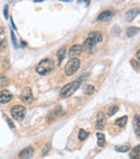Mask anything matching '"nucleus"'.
I'll use <instances>...</instances> for the list:
<instances>
[{
    "mask_svg": "<svg viewBox=\"0 0 140 159\" xmlns=\"http://www.w3.org/2000/svg\"><path fill=\"white\" fill-rule=\"evenodd\" d=\"M53 69H54V62H53V60L44 59L38 64L36 70H37V73L39 74V75L44 76V75H49L50 73H52Z\"/></svg>",
    "mask_w": 140,
    "mask_h": 159,
    "instance_id": "1",
    "label": "nucleus"
},
{
    "mask_svg": "<svg viewBox=\"0 0 140 159\" xmlns=\"http://www.w3.org/2000/svg\"><path fill=\"white\" fill-rule=\"evenodd\" d=\"M80 88V81L79 80H75V81L69 82L67 84L61 91V98H69Z\"/></svg>",
    "mask_w": 140,
    "mask_h": 159,
    "instance_id": "2",
    "label": "nucleus"
},
{
    "mask_svg": "<svg viewBox=\"0 0 140 159\" xmlns=\"http://www.w3.org/2000/svg\"><path fill=\"white\" fill-rule=\"evenodd\" d=\"M80 65H81V62L80 60H78V57H73V59H70L69 62L66 64L65 66V74L67 76H72L73 74H75L78 71V69L80 68Z\"/></svg>",
    "mask_w": 140,
    "mask_h": 159,
    "instance_id": "3",
    "label": "nucleus"
},
{
    "mask_svg": "<svg viewBox=\"0 0 140 159\" xmlns=\"http://www.w3.org/2000/svg\"><path fill=\"white\" fill-rule=\"evenodd\" d=\"M11 115L15 120H23L26 115V108L22 105H15L11 108Z\"/></svg>",
    "mask_w": 140,
    "mask_h": 159,
    "instance_id": "4",
    "label": "nucleus"
},
{
    "mask_svg": "<svg viewBox=\"0 0 140 159\" xmlns=\"http://www.w3.org/2000/svg\"><path fill=\"white\" fill-rule=\"evenodd\" d=\"M21 100L22 102L26 103V104H32L34 102V95H32V89L29 87H26V88L23 89L21 93Z\"/></svg>",
    "mask_w": 140,
    "mask_h": 159,
    "instance_id": "5",
    "label": "nucleus"
},
{
    "mask_svg": "<svg viewBox=\"0 0 140 159\" xmlns=\"http://www.w3.org/2000/svg\"><path fill=\"white\" fill-rule=\"evenodd\" d=\"M64 111L63 109H62L61 106H57L55 109H53L52 111H50L48 115V117H46V120H48V122H53L55 121V120H57L59 117H62V116L64 115Z\"/></svg>",
    "mask_w": 140,
    "mask_h": 159,
    "instance_id": "6",
    "label": "nucleus"
},
{
    "mask_svg": "<svg viewBox=\"0 0 140 159\" xmlns=\"http://www.w3.org/2000/svg\"><path fill=\"white\" fill-rule=\"evenodd\" d=\"M140 14V8H132L125 13V19L127 22H133L136 16Z\"/></svg>",
    "mask_w": 140,
    "mask_h": 159,
    "instance_id": "7",
    "label": "nucleus"
},
{
    "mask_svg": "<svg viewBox=\"0 0 140 159\" xmlns=\"http://www.w3.org/2000/svg\"><path fill=\"white\" fill-rule=\"evenodd\" d=\"M95 46H96V42H95L92 38L87 37L84 40L82 48H83V51H85V52H92V51L94 50Z\"/></svg>",
    "mask_w": 140,
    "mask_h": 159,
    "instance_id": "8",
    "label": "nucleus"
},
{
    "mask_svg": "<svg viewBox=\"0 0 140 159\" xmlns=\"http://www.w3.org/2000/svg\"><path fill=\"white\" fill-rule=\"evenodd\" d=\"M82 52H83V48H82V46H80V44H74V46H72L69 49L68 54H69L70 59H73V57H78Z\"/></svg>",
    "mask_w": 140,
    "mask_h": 159,
    "instance_id": "9",
    "label": "nucleus"
},
{
    "mask_svg": "<svg viewBox=\"0 0 140 159\" xmlns=\"http://www.w3.org/2000/svg\"><path fill=\"white\" fill-rule=\"evenodd\" d=\"M133 128H134V132L136 136L140 139V115L136 114L133 119Z\"/></svg>",
    "mask_w": 140,
    "mask_h": 159,
    "instance_id": "10",
    "label": "nucleus"
},
{
    "mask_svg": "<svg viewBox=\"0 0 140 159\" xmlns=\"http://www.w3.org/2000/svg\"><path fill=\"white\" fill-rule=\"evenodd\" d=\"M12 100V94L10 91L2 90L0 91V104H6Z\"/></svg>",
    "mask_w": 140,
    "mask_h": 159,
    "instance_id": "11",
    "label": "nucleus"
},
{
    "mask_svg": "<svg viewBox=\"0 0 140 159\" xmlns=\"http://www.w3.org/2000/svg\"><path fill=\"white\" fill-rule=\"evenodd\" d=\"M32 155H34V148H32V147H26V148H24L23 151L19 154V158L28 159V158H32Z\"/></svg>",
    "mask_w": 140,
    "mask_h": 159,
    "instance_id": "12",
    "label": "nucleus"
},
{
    "mask_svg": "<svg viewBox=\"0 0 140 159\" xmlns=\"http://www.w3.org/2000/svg\"><path fill=\"white\" fill-rule=\"evenodd\" d=\"M105 125H106V117L101 111H99V113L97 114V121H96L97 129H99V130L104 129Z\"/></svg>",
    "mask_w": 140,
    "mask_h": 159,
    "instance_id": "13",
    "label": "nucleus"
},
{
    "mask_svg": "<svg viewBox=\"0 0 140 159\" xmlns=\"http://www.w3.org/2000/svg\"><path fill=\"white\" fill-rule=\"evenodd\" d=\"M112 16H113L112 11L106 10V11H104V12H101L100 14H99V16L97 17V20H98V21H107V20H110Z\"/></svg>",
    "mask_w": 140,
    "mask_h": 159,
    "instance_id": "14",
    "label": "nucleus"
},
{
    "mask_svg": "<svg viewBox=\"0 0 140 159\" xmlns=\"http://www.w3.org/2000/svg\"><path fill=\"white\" fill-rule=\"evenodd\" d=\"M88 37L92 38L96 43L103 41V35H101V33H99V32H91L88 34Z\"/></svg>",
    "mask_w": 140,
    "mask_h": 159,
    "instance_id": "15",
    "label": "nucleus"
},
{
    "mask_svg": "<svg viewBox=\"0 0 140 159\" xmlns=\"http://www.w3.org/2000/svg\"><path fill=\"white\" fill-rule=\"evenodd\" d=\"M129 158H132V159H140V144L137 145V146H135L134 148L130 151Z\"/></svg>",
    "mask_w": 140,
    "mask_h": 159,
    "instance_id": "16",
    "label": "nucleus"
},
{
    "mask_svg": "<svg viewBox=\"0 0 140 159\" xmlns=\"http://www.w3.org/2000/svg\"><path fill=\"white\" fill-rule=\"evenodd\" d=\"M139 32H140L139 27L130 26V27H128L127 30H126V35H127V37H134V36H136Z\"/></svg>",
    "mask_w": 140,
    "mask_h": 159,
    "instance_id": "17",
    "label": "nucleus"
},
{
    "mask_svg": "<svg viewBox=\"0 0 140 159\" xmlns=\"http://www.w3.org/2000/svg\"><path fill=\"white\" fill-rule=\"evenodd\" d=\"M66 50H67V48H66V47H62V48L58 50V52H57V60H58V64L59 65H61V63L63 62V60L65 59Z\"/></svg>",
    "mask_w": 140,
    "mask_h": 159,
    "instance_id": "18",
    "label": "nucleus"
},
{
    "mask_svg": "<svg viewBox=\"0 0 140 159\" xmlns=\"http://www.w3.org/2000/svg\"><path fill=\"white\" fill-rule=\"evenodd\" d=\"M97 136V146L98 147H104L106 144V139H105V135H104L103 133H100V132H98V133L96 134Z\"/></svg>",
    "mask_w": 140,
    "mask_h": 159,
    "instance_id": "19",
    "label": "nucleus"
},
{
    "mask_svg": "<svg viewBox=\"0 0 140 159\" xmlns=\"http://www.w3.org/2000/svg\"><path fill=\"white\" fill-rule=\"evenodd\" d=\"M127 124V116H123V117H120L115 120V125L120 128H124Z\"/></svg>",
    "mask_w": 140,
    "mask_h": 159,
    "instance_id": "20",
    "label": "nucleus"
},
{
    "mask_svg": "<svg viewBox=\"0 0 140 159\" xmlns=\"http://www.w3.org/2000/svg\"><path fill=\"white\" fill-rule=\"evenodd\" d=\"M129 149H130L129 144H124V145H120V146H115V151L120 152V153H127Z\"/></svg>",
    "mask_w": 140,
    "mask_h": 159,
    "instance_id": "21",
    "label": "nucleus"
},
{
    "mask_svg": "<svg viewBox=\"0 0 140 159\" xmlns=\"http://www.w3.org/2000/svg\"><path fill=\"white\" fill-rule=\"evenodd\" d=\"M87 138H88V132H86L85 130H83V129H80L79 134H78V139L83 142V141H85Z\"/></svg>",
    "mask_w": 140,
    "mask_h": 159,
    "instance_id": "22",
    "label": "nucleus"
},
{
    "mask_svg": "<svg viewBox=\"0 0 140 159\" xmlns=\"http://www.w3.org/2000/svg\"><path fill=\"white\" fill-rule=\"evenodd\" d=\"M117 111H119V107H117V105H112V106H110L108 109V116H110L111 117V116L115 115Z\"/></svg>",
    "mask_w": 140,
    "mask_h": 159,
    "instance_id": "23",
    "label": "nucleus"
},
{
    "mask_svg": "<svg viewBox=\"0 0 140 159\" xmlns=\"http://www.w3.org/2000/svg\"><path fill=\"white\" fill-rule=\"evenodd\" d=\"M130 65H132V67L135 69V70H137V71L140 70V64H139L138 60H135V59L130 60Z\"/></svg>",
    "mask_w": 140,
    "mask_h": 159,
    "instance_id": "24",
    "label": "nucleus"
},
{
    "mask_svg": "<svg viewBox=\"0 0 140 159\" xmlns=\"http://www.w3.org/2000/svg\"><path fill=\"white\" fill-rule=\"evenodd\" d=\"M111 34L117 37V36H119L120 34H121V28H120L119 26H114V27H112V30H111Z\"/></svg>",
    "mask_w": 140,
    "mask_h": 159,
    "instance_id": "25",
    "label": "nucleus"
},
{
    "mask_svg": "<svg viewBox=\"0 0 140 159\" xmlns=\"http://www.w3.org/2000/svg\"><path fill=\"white\" fill-rule=\"evenodd\" d=\"M95 91V88L93 86H87V89H85V93L87 95H91V94H93V92Z\"/></svg>",
    "mask_w": 140,
    "mask_h": 159,
    "instance_id": "26",
    "label": "nucleus"
},
{
    "mask_svg": "<svg viewBox=\"0 0 140 159\" xmlns=\"http://www.w3.org/2000/svg\"><path fill=\"white\" fill-rule=\"evenodd\" d=\"M6 118V124H8V126L10 127V129H12V130H14L15 129V126H14V124H13V121L10 119V118H8V117H4Z\"/></svg>",
    "mask_w": 140,
    "mask_h": 159,
    "instance_id": "27",
    "label": "nucleus"
},
{
    "mask_svg": "<svg viewBox=\"0 0 140 159\" xmlns=\"http://www.w3.org/2000/svg\"><path fill=\"white\" fill-rule=\"evenodd\" d=\"M49 149H50V145H45V148H44L43 149V151H42V155H46V153H48V151H49Z\"/></svg>",
    "mask_w": 140,
    "mask_h": 159,
    "instance_id": "28",
    "label": "nucleus"
},
{
    "mask_svg": "<svg viewBox=\"0 0 140 159\" xmlns=\"http://www.w3.org/2000/svg\"><path fill=\"white\" fill-rule=\"evenodd\" d=\"M4 17H6V19H8V7H4Z\"/></svg>",
    "mask_w": 140,
    "mask_h": 159,
    "instance_id": "29",
    "label": "nucleus"
},
{
    "mask_svg": "<svg viewBox=\"0 0 140 159\" xmlns=\"http://www.w3.org/2000/svg\"><path fill=\"white\" fill-rule=\"evenodd\" d=\"M11 37H12V40H13V43H14V46L16 47V41H15V37H14V34H11Z\"/></svg>",
    "mask_w": 140,
    "mask_h": 159,
    "instance_id": "30",
    "label": "nucleus"
},
{
    "mask_svg": "<svg viewBox=\"0 0 140 159\" xmlns=\"http://www.w3.org/2000/svg\"><path fill=\"white\" fill-rule=\"evenodd\" d=\"M136 57H137V60H138V61L140 62V49L136 52Z\"/></svg>",
    "mask_w": 140,
    "mask_h": 159,
    "instance_id": "31",
    "label": "nucleus"
},
{
    "mask_svg": "<svg viewBox=\"0 0 140 159\" xmlns=\"http://www.w3.org/2000/svg\"><path fill=\"white\" fill-rule=\"evenodd\" d=\"M35 2H42V1H44V0H34Z\"/></svg>",
    "mask_w": 140,
    "mask_h": 159,
    "instance_id": "32",
    "label": "nucleus"
},
{
    "mask_svg": "<svg viewBox=\"0 0 140 159\" xmlns=\"http://www.w3.org/2000/svg\"><path fill=\"white\" fill-rule=\"evenodd\" d=\"M61 1H65V2H68V1H69V2H71L72 0H61Z\"/></svg>",
    "mask_w": 140,
    "mask_h": 159,
    "instance_id": "33",
    "label": "nucleus"
},
{
    "mask_svg": "<svg viewBox=\"0 0 140 159\" xmlns=\"http://www.w3.org/2000/svg\"><path fill=\"white\" fill-rule=\"evenodd\" d=\"M1 44H2V40H1V38H0V48H1Z\"/></svg>",
    "mask_w": 140,
    "mask_h": 159,
    "instance_id": "34",
    "label": "nucleus"
}]
</instances>
